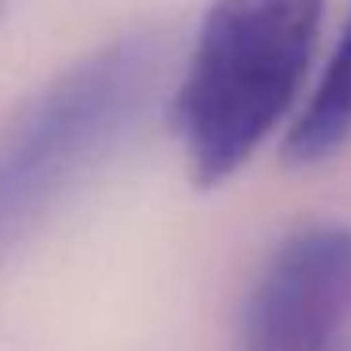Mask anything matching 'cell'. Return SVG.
<instances>
[{
	"label": "cell",
	"mask_w": 351,
	"mask_h": 351,
	"mask_svg": "<svg viewBox=\"0 0 351 351\" xmlns=\"http://www.w3.org/2000/svg\"><path fill=\"white\" fill-rule=\"evenodd\" d=\"M325 0H212L200 19L170 125L200 189L253 159L287 117L317 49Z\"/></svg>",
	"instance_id": "cell-1"
},
{
	"label": "cell",
	"mask_w": 351,
	"mask_h": 351,
	"mask_svg": "<svg viewBox=\"0 0 351 351\" xmlns=\"http://www.w3.org/2000/svg\"><path fill=\"white\" fill-rule=\"evenodd\" d=\"M147 76L144 42L87 53L0 129V257H8L95 167L129 121Z\"/></svg>",
	"instance_id": "cell-2"
},
{
	"label": "cell",
	"mask_w": 351,
	"mask_h": 351,
	"mask_svg": "<svg viewBox=\"0 0 351 351\" xmlns=\"http://www.w3.org/2000/svg\"><path fill=\"white\" fill-rule=\"evenodd\" d=\"M351 325V227L310 223L287 234L242 306V351H332Z\"/></svg>",
	"instance_id": "cell-3"
},
{
	"label": "cell",
	"mask_w": 351,
	"mask_h": 351,
	"mask_svg": "<svg viewBox=\"0 0 351 351\" xmlns=\"http://www.w3.org/2000/svg\"><path fill=\"white\" fill-rule=\"evenodd\" d=\"M348 136H351V16L343 23L340 38H336L332 57H328L313 95L306 99L302 114L291 121L283 155L295 167H313V162L332 159Z\"/></svg>",
	"instance_id": "cell-4"
},
{
	"label": "cell",
	"mask_w": 351,
	"mask_h": 351,
	"mask_svg": "<svg viewBox=\"0 0 351 351\" xmlns=\"http://www.w3.org/2000/svg\"><path fill=\"white\" fill-rule=\"evenodd\" d=\"M4 12H8V0H0V19H4Z\"/></svg>",
	"instance_id": "cell-5"
}]
</instances>
